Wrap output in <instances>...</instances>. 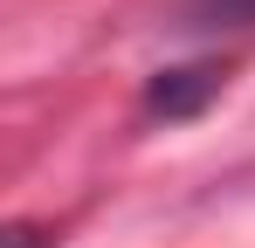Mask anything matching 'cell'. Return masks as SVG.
<instances>
[{"mask_svg": "<svg viewBox=\"0 0 255 248\" xmlns=\"http://www.w3.org/2000/svg\"><path fill=\"white\" fill-rule=\"evenodd\" d=\"M255 0H186V28H249Z\"/></svg>", "mask_w": 255, "mask_h": 248, "instance_id": "obj_1", "label": "cell"}]
</instances>
